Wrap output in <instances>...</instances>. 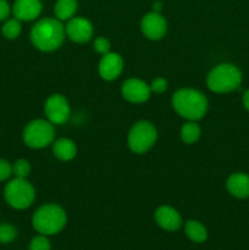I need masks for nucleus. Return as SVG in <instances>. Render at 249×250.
<instances>
[{
    "label": "nucleus",
    "instance_id": "5701e85b",
    "mask_svg": "<svg viewBox=\"0 0 249 250\" xmlns=\"http://www.w3.org/2000/svg\"><path fill=\"white\" fill-rule=\"evenodd\" d=\"M29 250H50V242L44 234L34 237L29 246Z\"/></svg>",
    "mask_w": 249,
    "mask_h": 250
},
{
    "label": "nucleus",
    "instance_id": "4468645a",
    "mask_svg": "<svg viewBox=\"0 0 249 250\" xmlns=\"http://www.w3.org/2000/svg\"><path fill=\"white\" fill-rule=\"evenodd\" d=\"M155 220L161 229L166 231H177L182 225L180 214L171 207H160L155 212Z\"/></svg>",
    "mask_w": 249,
    "mask_h": 250
},
{
    "label": "nucleus",
    "instance_id": "f8f14e48",
    "mask_svg": "<svg viewBox=\"0 0 249 250\" xmlns=\"http://www.w3.org/2000/svg\"><path fill=\"white\" fill-rule=\"evenodd\" d=\"M124 61L116 53H107L103 56L99 62V73L105 81L116 80L122 72Z\"/></svg>",
    "mask_w": 249,
    "mask_h": 250
},
{
    "label": "nucleus",
    "instance_id": "393cba45",
    "mask_svg": "<svg viewBox=\"0 0 249 250\" xmlns=\"http://www.w3.org/2000/svg\"><path fill=\"white\" fill-rule=\"evenodd\" d=\"M150 89L153 90L154 93H156V94H161V93H164L167 89V81H166L165 78L161 77L155 78V80L151 82Z\"/></svg>",
    "mask_w": 249,
    "mask_h": 250
},
{
    "label": "nucleus",
    "instance_id": "f03ea898",
    "mask_svg": "<svg viewBox=\"0 0 249 250\" xmlns=\"http://www.w3.org/2000/svg\"><path fill=\"white\" fill-rule=\"evenodd\" d=\"M173 109L188 120H200L208 110V100L199 90L183 88L177 90L172 98Z\"/></svg>",
    "mask_w": 249,
    "mask_h": 250
},
{
    "label": "nucleus",
    "instance_id": "dca6fc26",
    "mask_svg": "<svg viewBox=\"0 0 249 250\" xmlns=\"http://www.w3.org/2000/svg\"><path fill=\"white\" fill-rule=\"evenodd\" d=\"M54 154L58 159L63 161L72 160L77 154V148L72 141L67 138H60L54 143L53 146Z\"/></svg>",
    "mask_w": 249,
    "mask_h": 250
},
{
    "label": "nucleus",
    "instance_id": "bb28decb",
    "mask_svg": "<svg viewBox=\"0 0 249 250\" xmlns=\"http://www.w3.org/2000/svg\"><path fill=\"white\" fill-rule=\"evenodd\" d=\"M10 15V5L6 0H0V21H4Z\"/></svg>",
    "mask_w": 249,
    "mask_h": 250
},
{
    "label": "nucleus",
    "instance_id": "6e6552de",
    "mask_svg": "<svg viewBox=\"0 0 249 250\" xmlns=\"http://www.w3.org/2000/svg\"><path fill=\"white\" fill-rule=\"evenodd\" d=\"M46 117L55 125H62L70 117V106L65 97L61 94H54L48 98L44 106Z\"/></svg>",
    "mask_w": 249,
    "mask_h": 250
},
{
    "label": "nucleus",
    "instance_id": "1a4fd4ad",
    "mask_svg": "<svg viewBox=\"0 0 249 250\" xmlns=\"http://www.w3.org/2000/svg\"><path fill=\"white\" fill-rule=\"evenodd\" d=\"M141 28L144 36L148 37L149 39L156 41V39H160L165 36L167 24H166V20L159 12L153 11L143 17Z\"/></svg>",
    "mask_w": 249,
    "mask_h": 250
},
{
    "label": "nucleus",
    "instance_id": "7ed1b4c3",
    "mask_svg": "<svg viewBox=\"0 0 249 250\" xmlns=\"http://www.w3.org/2000/svg\"><path fill=\"white\" fill-rule=\"evenodd\" d=\"M65 225L66 214L59 205H43L33 215V227L44 236L59 233Z\"/></svg>",
    "mask_w": 249,
    "mask_h": 250
},
{
    "label": "nucleus",
    "instance_id": "412c9836",
    "mask_svg": "<svg viewBox=\"0 0 249 250\" xmlns=\"http://www.w3.org/2000/svg\"><path fill=\"white\" fill-rule=\"evenodd\" d=\"M17 231L12 225H0V243H10L16 238Z\"/></svg>",
    "mask_w": 249,
    "mask_h": 250
},
{
    "label": "nucleus",
    "instance_id": "0eeeda50",
    "mask_svg": "<svg viewBox=\"0 0 249 250\" xmlns=\"http://www.w3.org/2000/svg\"><path fill=\"white\" fill-rule=\"evenodd\" d=\"M54 127L44 120H36L27 125L23 132V141L29 148L39 149L49 146L54 141Z\"/></svg>",
    "mask_w": 249,
    "mask_h": 250
},
{
    "label": "nucleus",
    "instance_id": "ddd939ff",
    "mask_svg": "<svg viewBox=\"0 0 249 250\" xmlns=\"http://www.w3.org/2000/svg\"><path fill=\"white\" fill-rule=\"evenodd\" d=\"M12 12L20 21H32L41 15L42 2L41 0H16Z\"/></svg>",
    "mask_w": 249,
    "mask_h": 250
},
{
    "label": "nucleus",
    "instance_id": "423d86ee",
    "mask_svg": "<svg viewBox=\"0 0 249 250\" xmlns=\"http://www.w3.org/2000/svg\"><path fill=\"white\" fill-rule=\"evenodd\" d=\"M156 141V129L150 122L139 121L131 128L128 146L133 153L142 154L153 146Z\"/></svg>",
    "mask_w": 249,
    "mask_h": 250
},
{
    "label": "nucleus",
    "instance_id": "20e7f679",
    "mask_svg": "<svg viewBox=\"0 0 249 250\" xmlns=\"http://www.w3.org/2000/svg\"><path fill=\"white\" fill-rule=\"evenodd\" d=\"M242 82V73L231 63H221L212 68L207 78L208 87L215 93H228L237 89Z\"/></svg>",
    "mask_w": 249,
    "mask_h": 250
},
{
    "label": "nucleus",
    "instance_id": "9d476101",
    "mask_svg": "<svg viewBox=\"0 0 249 250\" xmlns=\"http://www.w3.org/2000/svg\"><path fill=\"white\" fill-rule=\"evenodd\" d=\"M122 95L126 100L131 103H144L150 97L151 89L145 82L137 78L127 80L122 84Z\"/></svg>",
    "mask_w": 249,
    "mask_h": 250
},
{
    "label": "nucleus",
    "instance_id": "aec40b11",
    "mask_svg": "<svg viewBox=\"0 0 249 250\" xmlns=\"http://www.w3.org/2000/svg\"><path fill=\"white\" fill-rule=\"evenodd\" d=\"M21 29V22H20V20H17L16 17H15V19L7 20V21L5 22V24L2 26V34H4L5 38L15 39L20 36Z\"/></svg>",
    "mask_w": 249,
    "mask_h": 250
},
{
    "label": "nucleus",
    "instance_id": "4be33fe9",
    "mask_svg": "<svg viewBox=\"0 0 249 250\" xmlns=\"http://www.w3.org/2000/svg\"><path fill=\"white\" fill-rule=\"evenodd\" d=\"M31 172V165L27 160H17L12 166V173L16 178H26Z\"/></svg>",
    "mask_w": 249,
    "mask_h": 250
},
{
    "label": "nucleus",
    "instance_id": "2eb2a0df",
    "mask_svg": "<svg viewBox=\"0 0 249 250\" xmlns=\"http://www.w3.org/2000/svg\"><path fill=\"white\" fill-rule=\"evenodd\" d=\"M227 189L233 197L247 198L249 197V176L246 173H233L227 180Z\"/></svg>",
    "mask_w": 249,
    "mask_h": 250
},
{
    "label": "nucleus",
    "instance_id": "a878e982",
    "mask_svg": "<svg viewBox=\"0 0 249 250\" xmlns=\"http://www.w3.org/2000/svg\"><path fill=\"white\" fill-rule=\"evenodd\" d=\"M12 173V167L10 166V164L7 161L1 160L0 159V182L1 181L7 180V178L11 176Z\"/></svg>",
    "mask_w": 249,
    "mask_h": 250
},
{
    "label": "nucleus",
    "instance_id": "f257e3e1",
    "mask_svg": "<svg viewBox=\"0 0 249 250\" xmlns=\"http://www.w3.org/2000/svg\"><path fill=\"white\" fill-rule=\"evenodd\" d=\"M65 39V28L60 20L43 19L31 31V41L42 51H53L60 48Z\"/></svg>",
    "mask_w": 249,
    "mask_h": 250
},
{
    "label": "nucleus",
    "instance_id": "39448f33",
    "mask_svg": "<svg viewBox=\"0 0 249 250\" xmlns=\"http://www.w3.org/2000/svg\"><path fill=\"white\" fill-rule=\"evenodd\" d=\"M34 188L24 178H15L5 187V199L15 209H27L33 203Z\"/></svg>",
    "mask_w": 249,
    "mask_h": 250
},
{
    "label": "nucleus",
    "instance_id": "6ab92c4d",
    "mask_svg": "<svg viewBox=\"0 0 249 250\" xmlns=\"http://www.w3.org/2000/svg\"><path fill=\"white\" fill-rule=\"evenodd\" d=\"M200 137V127L197 124L188 122L181 129V138L185 143L193 144L199 139Z\"/></svg>",
    "mask_w": 249,
    "mask_h": 250
},
{
    "label": "nucleus",
    "instance_id": "b1692460",
    "mask_svg": "<svg viewBox=\"0 0 249 250\" xmlns=\"http://www.w3.org/2000/svg\"><path fill=\"white\" fill-rule=\"evenodd\" d=\"M94 50L97 51V53L105 55V54L109 53L110 50V42L107 41L106 38H104V37H99V38L95 39L94 42Z\"/></svg>",
    "mask_w": 249,
    "mask_h": 250
},
{
    "label": "nucleus",
    "instance_id": "9b49d317",
    "mask_svg": "<svg viewBox=\"0 0 249 250\" xmlns=\"http://www.w3.org/2000/svg\"><path fill=\"white\" fill-rule=\"evenodd\" d=\"M66 33L71 41L76 43H85L93 36V26L88 20L83 17H75L68 21Z\"/></svg>",
    "mask_w": 249,
    "mask_h": 250
},
{
    "label": "nucleus",
    "instance_id": "cd10ccee",
    "mask_svg": "<svg viewBox=\"0 0 249 250\" xmlns=\"http://www.w3.org/2000/svg\"><path fill=\"white\" fill-rule=\"evenodd\" d=\"M243 105L247 110L249 111V90H247L243 94Z\"/></svg>",
    "mask_w": 249,
    "mask_h": 250
},
{
    "label": "nucleus",
    "instance_id": "c85d7f7f",
    "mask_svg": "<svg viewBox=\"0 0 249 250\" xmlns=\"http://www.w3.org/2000/svg\"><path fill=\"white\" fill-rule=\"evenodd\" d=\"M161 7H163V4H161L160 1H155L153 4V10L155 12H160V10H161Z\"/></svg>",
    "mask_w": 249,
    "mask_h": 250
},
{
    "label": "nucleus",
    "instance_id": "f3484780",
    "mask_svg": "<svg viewBox=\"0 0 249 250\" xmlns=\"http://www.w3.org/2000/svg\"><path fill=\"white\" fill-rule=\"evenodd\" d=\"M77 0H58L54 7L56 17L60 21L70 20L77 11Z\"/></svg>",
    "mask_w": 249,
    "mask_h": 250
},
{
    "label": "nucleus",
    "instance_id": "a211bd4d",
    "mask_svg": "<svg viewBox=\"0 0 249 250\" xmlns=\"http://www.w3.org/2000/svg\"><path fill=\"white\" fill-rule=\"evenodd\" d=\"M186 234L188 236V238L193 242H197V243H202L205 239L208 238V233L205 227L202 224H199L198 221H188L185 226Z\"/></svg>",
    "mask_w": 249,
    "mask_h": 250
}]
</instances>
